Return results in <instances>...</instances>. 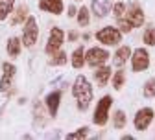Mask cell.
Instances as JSON below:
<instances>
[{"instance_id":"obj_4","label":"cell","mask_w":155,"mask_h":140,"mask_svg":"<svg viewBox=\"0 0 155 140\" xmlns=\"http://www.w3.org/2000/svg\"><path fill=\"white\" fill-rule=\"evenodd\" d=\"M37 39H39V21L37 17L30 15L22 24V46L33 48L37 44Z\"/></svg>"},{"instance_id":"obj_28","label":"cell","mask_w":155,"mask_h":140,"mask_svg":"<svg viewBox=\"0 0 155 140\" xmlns=\"http://www.w3.org/2000/svg\"><path fill=\"white\" fill-rule=\"evenodd\" d=\"M126 9H127V4H126V2H114L111 11H113L114 18H122V17L126 15Z\"/></svg>"},{"instance_id":"obj_34","label":"cell","mask_w":155,"mask_h":140,"mask_svg":"<svg viewBox=\"0 0 155 140\" xmlns=\"http://www.w3.org/2000/svg\"><path fill=\"white\" fill-rule=\"evenodd\" d=\"M74 2H81V0H74Z\"/></svg>"},{"instance_id":"obj_27","label":"cell","mask_w":155,"mask_h":140,"mask_svg":"<svg viewBox=\"0 0 155 140\" xmlns=\"http://www.w3.org/2000/svg\"><path fill=\"white\" fill-rule=\"evenodd\" d=\"M87 136H89V127H87V125L80 127V129H78V131L67 133V138H68V140H78V138H87Z\"/></svg>"},{"instance_id":"obj_13","label":"cell","mask_w":155,"mask_h":140,"mask_svg":"<svg viewBox=\"0 0 155 140\" xmlns=\"http://www.w3.org/2000/svg\"><path fill=\"white\" fill-rule=\"evenodd\" d=\"M111 76H113V72H111V67H107V65L96 67L92 70V79H94V83L98 85L100 89L107 87V83L111 81Z\"/></svg>"},{"instance_id":"obj_21","label":"cell","mask_w":155,"mask_h":140,"mask_svg":"<svg viewBox=\"0 0 155 140\" xmlns=\"http://www.w3.org/2000/svg\"><path fill=\"white\" fill-rule=\"evenodd\" d=\"M15 9V0H0V22L8 21Z\"/></svg>"},{"instance_id":"obj_22","label":"cell","mask_w":155,"mask_h":140,"mask_svg":"<svg viewBox=\"0 0 155 140\" xmlns=\"http://www.w3.org/2000/svg\"><path fill=\"white\" fill-rule=\"evenodd\" d=\"M126 125H127V116H126V112L122 109H116L114 114H113V127L118 129V131H122V129H126Z\"/></svg>"},{"instance_id":"obj_5","label":"cell","mask_w":155,"mask_h":140,"mask_svg":"<svg viewBox=\"0 0 155 140\" xmlns=\"http://www.w3.org/2000/svg\"><path fill=\"white\" fill-rule=\"evenodd\" d=\"M109 59H111V54H109L105 48H102V46H92V48L85 50V63H87L91 68L107 65Z\"/></svg>"},{"instance_id":"obj_26","label":"cell","mask_w":155,"mask_h":140,"mask_svg":"<svg viewBox=\"0 0 155 140\" xmlns=\"http://www.w3.org/2000/svg\"><path fill=\"white\" fill-rule=\"evenodd\" d=\"M142 43L146 46H155V26H150L142 33Z\"/></svg>"},{"instance_id":"obj_15","label":"cell","mask_w":155,"mask_h":140,"mask_svg":"<svg viewBox=\"0 0 155 140\" xmlns=\"http://www.w3.org/2000/svg\"><path fill=\"white\" fill-rule=\"evenodd\" d=\"M39 9L57 17L65 11V6H63V0H39Z\"/></svg>"},{"instance_id":"obj_14","label":"cell","mask_w":155,"mask_h":140,"mask_svg":"<svg viewBox=\"0 0 155 140\" xmlns=\"http://www.w3.org/2000/svg\"><path fill=\"white\" fill-rule=\"evenodd\" d=\"M131 54H133V48L129 44H118V50L113 54V65L114 67H124L129 59H131Z\"/></svg>"},{"instance_id":"obj_32","label":"cell","mask_w":155,"mask_h":140,"mask_svg":"<svg viewBox=\"0 0 155 140\" xmlns=\"http://www.w3.org/2000/svg\"><path fill=\"white\" fill-rule=\"evenodd\" d=\"M81 39H83L85 43H89V41H91V33H83V35H81Z\"/></svg>"},{"instance_id":"obj_19","label":"cell","mask_w":155,"mask_h":140,"mask_svg":"<svg viewBox=\"0 0 155 140\" xmlns=\"http://www.w3.org/2000/svg\"><path fill=\"white\" fill-rule=\"evenodd\" d=\"M127 81V76H126V70H122V67H118L114 70V74L111 76V83H113V89L114 90H122L124 85Z\"/></svg>"},{"instance_id":"obj_7","label":"cell","mask_w":155,"mask_h":140,"mask_svg":"<svg viewBox=\"0 0 155 140\" xmlns=\"http://www.w3.org/2000/svg\"><path fill=\"white\" fill-rule=\"evenodd\" d=\"M63 43H65V31H63L61 28H57V26L50 28V31H48V41H46V44H45L46 55H52V54H55L57 50H61Z\"/></svg>"},{"instance_id":"obj_2","label":"cell","mask_w":155,"mask_h":140,"mask_svg":"<svg viewBox=\"0 0 155 140\" xmlns=\"http://www.w3.org/2000/svg\"><path fill=\"white\" fill-rule=\"evenodd\" d=\"M113 102L114 98L111 94H105L98 99V103H96V109H94V114H92V122L96 125L104 127L107 122H109V112H111V107H113Z\"/></svg>"},{"instance_id":"obj_24","label":"cell","mask_w":155,"mask_h":140,"mask_svg":"<svg viewBox=\"0 0 155 140\" xmlns=\"http://www.w3.org/2000/svg\"><path fill=\"white\" fill-rule=\"evenodd\" d=\"M76 21H78V24H80L81 28H87L89 22H91V9L81 6L80 9H78V13H76Z\"/></svg>"},{"instance_id":"obj_20","label":"cell","mask_w":155,"mask_h":140,"mask_svg":"<svg viewBox=\"0 0 155 140\" xmlns=\"http://www.w3.org/2000/svg\"><path fill=\"white\" fill-rule=\"evenodd\" d=\"M45 102L41 103V102H35L33 103V124L35 125H45L46 124V118H43V114H45Z\"/></svg>"},{"instance_id":"obj_10","label":"cell","mask_w":155,"mask_h":140,"mask_svg":"<svg viewBox=\"0 0 155 140\" xmlns=\"http://www.w3.org/2000/svg\"><path fill=\"white\" fill-rule=\"evenodd\" d=\"M17 74V67L13 63H2V77H0V92H11L13 90V79Z\"/></svg>"},{"instance_id":"obj_30","label":"cell","mask_w":155,"mask_h":140,"mask_svg":"<svg viewBox=\"0 0 155 140\" xmlns=\"http://www.w3.org/2000/svg\"><path fill=\"white\" fill-rule=\"evenodd\" d=\"M67 41H68V43H78V41H80V33H78L76 30H70V31L67 33Z\"/></svg>"},{"instance_id":"obj_33","label":"cell","mask_w":155,"mask_h":140,"mask_svg":"<svg viewBox=\"0 0 155 140\" xmlns=\"http://www.w3.org/2000/svg\"><path fill=\"white\" fill-rule=\"evenodd\" d=\"M122 140H133V136H131V135H124Z\"/></svg>"},{"instance_id":"obj_29","label":"cell","mask_w":155,"mask_h":140,"mask_svg":"<svg viewBox=\"0 0 155 140\" xmlns=\"http://www.w3.org/2000/svg\"><path fill=\"white\" fill-rule=\"evenodd\" d=\"M116 26H118V30L122 31V33H131L133 31V26H131V22L127 21L126 17H122V18H116Z\"/></svg>"},{"instance_id":"obj_31","label":"cell","mask_w":155,"mask_h":140,"mask_svg":"<svg viewBox=\"0 0 155 140\" xmlns=\"http://www.w3.org/2000/svg\"><path fill=\"white\" fill-rule=\"evenodd\" d=\"M76 13H78V8H76L74 4H70V6H68V11H67V15H68V17H76Z\"/></svg>"},{"instance_id":"obj_6","label":"cell","mask_w":155,"mask_h":140,"mask_svg":"<svg viewBox=\"0 0 155 140\" xmlns=\"http://www.w3.org/2000/svg\"><path fill=\"white\" fill-rule=\"evenodd\" d=\"M131 70L133 72H146L150 68V52L146 48H135L133 54H131Z\"/></svg>"},{"instance_id":"obj_25","label":"cell","mask_w":155,"mask_h":140,"mask_svg":"<svg viewBox=\"0 0 155 140\" xmlns=\"http://www.w3.org/2000/svg\"><path fill=\"white\" fill-rule=\"evenodd\" d=\"M142 96L148 98V99L155 98V77H150L148 81L142 85Z\"/></svg>"},{"instance_id":"obj_18","label":"cell","mask_w":155,"mask_h":140,"mask_svg":"<svg viewBox=\"0 0 155 140\" xmlns=\"http://www.w3.org/2000/svg\"><path fill=\"white\" fill-rule=\"evenodd\" d=\"M21 50H22V41L18 37H9L8 43H6V52L11 59H17L21 55Z\"/></svg>"},{"instance_id":"obj_9","label":"cell","mask_w":155,"mask_h":140,"mask_svg":"<svg viewBox=\"0 0 155 140\" xmlns=\"http://www.w3.org/2000/svg\"><path fill=\"white\" fill-rule=\"evenodd\" d=\"M127 21L131 22V26H133V30L135 28H140V26H144V22H146V17H144V9H142V6L139 4V2H129L127 4V9H126V15H124Z\"/></svg>"},{"instance_id":"obj_23","label":"cell","mask_w":155,"mask_h":140,"mask_svg":"<svg viewBox=\"0 0 155 140\" xmlns=\"http://www.w3.org/2000/svg\"><path fill=\"white\" fill-rule=\"evenodd\" d=\"M67 61H68V55H67V52H63V50H57L55 54H52V55H50V59H48V65H50V67H63V65H67Z\"/></svg>"},{"instance_id":"obj_11","label":"cell","mask_w":155,"mask_h":140,"mask_svg":"<svg viewBox=\"0 0 155 140\" xmlns=\"http://www.w3.org/2000/svg\"><path fill=\"white\" fill-rule=\"evenodd\" d=\"M61 96L63 92L61 90H52L45 96V107H46V112L50 118H55L57 112H59V105H61Z\"/></svg>"},{"instance_id":"obj_8","label":"cell","mask_w":155,"mask_h":140,"mask_svg":"<svg viewBox=\"0 0 155 140\" xmlns=\"http://www.w3.org/2000/svg\"><path fill=\"white\" fill-rule=\"evenodd\" d=\"M153 120H155V111L151 107H140L133 118V125L137 131L144 133V131H148V127L151 125Z\"/></svg>"},{"instance_id":"obj_3","label":"cell","mask_w":155,"mask_h":140,"mask_svg":"<svg viewBox=\"0 0 155 140\" xmlns=\"http://www.w3.org/2000/svg\"><path fill=\"white\" fill-rule=\"evenodd\" d=\"M124 33L116 26H104L102 30L96 31V41L102 46H118L122 43Z\"/></svg>"},{"instance_id":"obj_16","label":"cell","mask_w":155,"mask_h":140,"mask_svg":"<svg viewBox=\"0 0 155 140\" xmlns=\"http://www.w3.org/2000/svg\"><path fill=\"white\" fill-rule=\"evenodd\" d=\"M28 17H30V13H28V6H26V4H21V6H17V8L13 9L9 22H11V26H18V24H24Z\"/></svg>"},{"instance_id":"obj_17","label":"cell","mask_w":155,"mask_h":140,"mask_svg":"<svg viewBox=\"0 0 155 140\" xmlns=\"http://www.w3.org/2000/svg\"><path fill=\"white\" fill-rule=\"evenodd\" d=\"M70 65L76 70H81L87 63H85V48L83 46H78L72 54H70Z\"/></svg>"},{"instance_id":"obj_1","label":"cell","mask_w":155,"mask_h":140,"mask_svg":"<svg viewBox=\"0 0 155 140\" xmlns=\"http://www.w3.org/2000/svg\"><path fill=\"white\" fill-rule=\"evenodd\" d=\"M72 96L76 99V107L78 111H87L92 98H94V89L91 85V81L81 74V76H76L74 83H72Z\"/></svg>"},{"instance_id":"obj_12","label":"cell","mask_w":155,"mask_h":140,"mask_svg":"<svg viewBox=\"0 0 155 140\" xmlns=\"http://www.w3.org/2000/svg\"><path fill=\"white\" fill-rule=\"evenodd\" d=\"M91 13L96 17V18H105L111 9H113V4H111V0H92L91 6H89Z\"/></svg>"}]
</instances>
